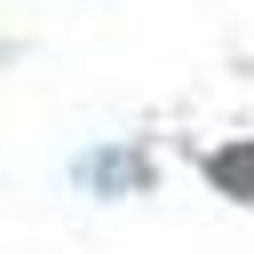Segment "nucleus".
<instances>
[{"mask_svg": "<svg viewBox=\"0 0 254 254\" xmlns=\"http://www.w3.org/2000/svg\"><path fill=\"white\" fill-rule=\"evenodd\" d=\"M79 175H87L95 190H143V183H151V167H143L135 151H103V159H87Z\"/></svg>", "mask_w": 254, "mask_h": 254, "instance_id": "f03ea898", "label": "nucleus"}, {"mask_svg": "<svg viewBox=\"0 0 254 254\" xmlns=\"http://www.w3.org/2000/svg\"><path fill=\"white\" fill-rule=\"evenodd\" d=\"M206 183H214L222 198H238V206H254V135H238V143H222V151H206Z\"/></svg>", "mask_w": 254, "mask_h": 254, "instance_id": "f257e3e1", "label": "nucleus"}]
</instances>
